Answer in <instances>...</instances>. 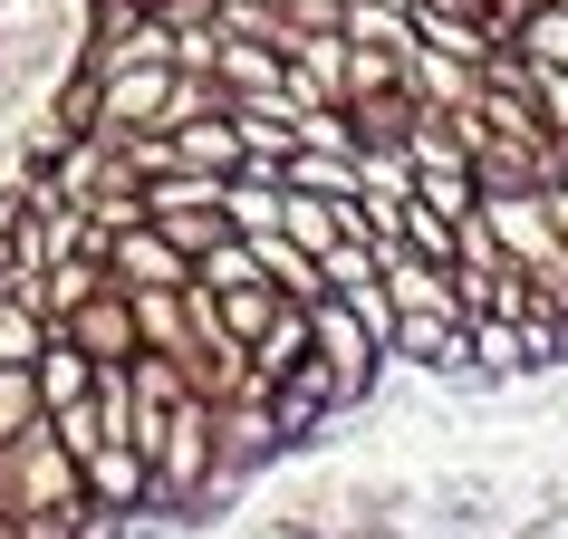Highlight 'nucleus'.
<instances>
[{"label": "nucleus", "instance_id": "423d86ee", "mask_svg": "<svg viewBox=\"0 0 568 539\" xmlns=\"http://www.w3.org/2000/svg\"><path fill=\"white\" fill-rule=\"evenodd\" d=\"M280 49H290V106H347V30H308Z\"/></svg>", "mask_w": 568, "mask_h": 539}, {"label": "nucleus", "instance_id": "1a4fd4ad", "mask_svg": "<svg viewBox=\"0 0 568 539\" xmlns=\"http://www.w3.org/2000/svg\"><path fill=\"white\" fill-rule=\"evenodd\" d=\"M30 386H39V405L59 415V405H88V386H97V357L78 347V337H59L49 328V347L30 357Z\"/></svg>", "mask_w": 568, "mask_h": 539}, {"label": "nucleus", "instance_id": "f8f14e48", "mask_svg": "<svg viewBox=\"0 0 568 539\" xmlns=\"http://www.w3.org/2000/svg\"><path fill=\"white\" fill-rule=\"evenodd\" d=\"M251 261H261V279L280 289V299H318V289H328V279H318V251H300L290 232H261Z\"/></svg>", "mask_w": 568, "mask_h": 539}, {"label": "nucleus", "instance_id": "a211bd4d", "mask_svg": "<svg viewBox=\"0 0 568 539\" xmlns=\"http://www.w3.org/2000/svg\"><path fill=\"white\" fill-rule=\"evenodd\" d=\"M39 347H49V318L30 299H0V366H30Z\"/></svg>", "mask_w": 568, "mask_h": 539}, {"label": "nucleus", "instance_id": "9d476101", "mask_svg": "<svg viewBox=\"0 0 568 539\" xmlns=\"http://www.w3.org/2000/svg\"><path fill=\"white\" fill-rule=\"evenodd\" d=\"M290 366H308V299H280L270 328L251 337V386H280Z\"/></svg>", "mask_w": 568, "mask_h": 539}, {"label": "nucleus", "instance_id": "0eeeda50", "mask_svg": "<svg viewBox=\"0 0 568 539\" xmlns=\"http://www.w3.org/2000/svg\"><path fill=\"white\" fill-rule=\"evenodd\" d=\"M463 337H473V386H520L530 376V347H520V318H501V308H473L463 318Z\"/></svg>", "mask_w": 568, "mask_h": 539}, {"label": "nucleus", "instance_id": "f257e3e1", "mask_svg": "<svg viewBox=\"0 0 568 539\" xmlns=\"http://www.w3.org/2000/svg\"><path fill=\"white\" fill-rule=\"evenodd\" d=\"M308 357L328 366V386H337V405H347V415H366V405H376V386H386V347H376V328H366L337 289H318V299H308Z\"/></svg>", "mask_w": 568, "mask_h": 539}, {"label": "nucleus", "instance_id": "f3484780", "mask_svg": "<svg viewBox=\"0 0 568 539\" xmlns=\"http://www.w3.org/2000/svg\"><path fill=\"white\" fill-rule=\"evenodd\" d=\"M30 424H49V405H39L30 366H0V444H20Z\"/></svg>", "mask_w": 568, "mask_h": 539}, {"label": "nucleus", "instance_id": "6e6552de", "mask_svg": "<svg viewBox=\"0 0 568 539\" xmlns=\"http://www.w3.org/2000/svg\"><path fill=\"white\" fill-rule=\"evenodd\" d=\"M164 164H193V174H241V125L222 116H174L164 125Z\"/></svg>", "mask_w": 568, "mask_h": 539}, {"label": "nucleus", "instance_id": "dca6fc26", "mask_svg": "<svg viewBox=\"0 0 568 539\" xmlns=\"http://www.w3.org/2000/svg\"><path fill=\"white\" fill-rule=\"evenodd\" d=\"M415 193H424L434 212H453V222L481 203V183H473V164H463V154H444V164H415Z\"/></svg>", "mask_w": 568, "mask_h": 539}, {"label": "nucleus", "instance_id": "ddd939ff", "mask_svg": "<svg viewBox=\"0 0 568 539\" xmlns=\"http://www.w3.org/2000/svg\"><path fill=\"white\" fill-rule=\"evenodd\" d=\"M510 49L530 68H568V0H530V10L510 20Z\"/></svg>", "mask_w": 568, "mask_h": 539}, {"label": "nucleus", "instance_id": "9b49d317", "mask_svg": "<svg viewBox=\"0 0 568 539\" xmlns=\"http://www.w3.org/2000/svg\"><path fill=\"white\" fill-rule=\"evenodd\" d=\"M125 299H135V337L145 347H164V357L193 347V289H125Z\"/></svg>", "mask_w": 568, "mask_h": 539}, {"label": "nucleus", "instance_id": "39448f33", "mask_svg": "<svg viewBox=\"0 0 568 539\" xmlns=\"http://www.w3.org/2000/svg\"><path fill=\"white\" fill-rule=\"evenodd\" d=\"M78 481H88L97 510H154V462H145V444H97V452H78Z\"/></svg>", "mask_w": 568, "mask_h": 539}, {"label": "nucleus", "instance_id": "4468645a", "mask_svg": "<svg viewBox=\"0 0 568 539\" xmlns=\"http://www.w3.org/2000/svg\"><path fill=\"white\" fill-rule=\"evenodd\" d=\"M212 299V318H222V328L241 337V357H251V337L270 328V308H280V289H270V279H232V289H203Z\"/></svg>", "mask_w": 568, "mask_h": 539}, {"label": "nucleus", "instance_id": "2eb2a0df", "mask_svg": "<svg viewBox=\"0 0 568 539\" xmlns=\"http://www.w3.org/2000/svg\"><path fill=\"white\" fill-rule=\"evenodd\" d=\"M347 125H357V145H405V125H415V96H405V88L347 96Z\"/></svg>", "mask_w": 568, "mask_h": 539}, {"label": "nucleus", "instance_id": "6ab92c4d", "mask_svg": "<svg viewBox=\"0 0 568 539\" xmlns=\"http://www.w3.org/2000/svg\"><path fill=\"white\" fill-rule=\"evenodd\" d=\"M318 279H328V289H357V279H376V241H366V232L328 241V251H318Z\"/></svg>", "mask_w": 568, "mask_h": 539}, {"label": "nucleus", "instance_id": "aec40b11", "mask_svg": "<svg viewBox=\"0 0 568 539\" xmlns=\"http://www.w3.org/2000/svg\"><path fill=\"white\" fill-rule=\"evenodd\" d=\"M308 30H347V0H280V39H308Z\"/></svg>", "mask_w": 568, "mask_h": 539}, {"label": "nucleus", "instance_id": "412c9836", "mask_svg": "<svg viewBox=\"0 0 568 539\" xmlns=\"http://www.w3.org/2000/svg\"><path fill=\"white\" fill-rule=\"evenodd\" d=\"M20 222H30V183L0 174V251H10V232H20Z\"/></svg>", "mask_w": 568, "mask_h": 539}, {"label": "nucleus", "instance_id": "20e7f679", "mask_svg": "<svg viewBox=\"0 0 568 539\" xmlns=\"http://www.w3.org/2000/svg\"><path fill=\"white\" fill-rule=\"evenodd\" d=\"M59 337H78V347H88L97 366H106V357H135V347H145V337H135V299H125L116 279H97L88 299H78V308L59 318Z\"/></svg>", "mask_w": 568, "mask_h": 539}, {"label": "nucleus", "instance_id": "7ed1b4c3", "mask_svg": "<svg viewBox=\"0 0 568 539\" xmlns=\"http://www.w3.org/2000/svg\"><path fill=\"white\" fill-rule=\"evenodd\" d=\"M97 261H106V279H116V289H183V279H193V261H183V251L154 232V222H125V232H106V251H97Z\"/></svg>", "mask_w": 568, "mask_h": 539}, {"label": "nucleus", "instance_id": "f03ea898", "mask_svg": "<svg viewBox=\"0 0 568 539\" xmlns=\"http://www.w3.org/2000/svg\"><path fill=\"white\" fill-rule=\"evenodd\" d=\"M49 501H88V481H78V452L30 424L20 444H0V510H49Z\"/></svg>", "mask_w": 568, "mask_h": 539}]
</instances>
